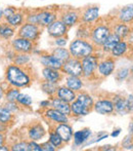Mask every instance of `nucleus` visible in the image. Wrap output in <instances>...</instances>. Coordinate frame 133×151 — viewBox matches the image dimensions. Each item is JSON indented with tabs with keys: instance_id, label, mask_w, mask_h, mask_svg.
I'll return each instance as SVG.
<instances>
[{
	"instance_id": "nucleus-27",
	"label": "nucleus",
	"mask_w": 133,
	"mask_h": 151,
	"mask_svg": "<svg viewBox=\"0 0 133 151\" xmlns=\"http://www.w3.org/2000/svg\"><path fill=\"white\" fill-rule=\"evenodd\" d=\"M16 34V29L11 27L6 21L0 23V38L8 40L12 38Z\"/></svg>"
},
{
	"instance_id": "nucleus-30",
	"label": "nucleus",
	"mask_w": 133,
	"mask_h": 151,
	"mask_svg": "<svg viewBox=\"0 0 133 151\" xmlns=\"http://www.w3.org/2000/svg\"><path fill=\"white\" fill-rule=\"evenodd\" d=\"M113 32L116 35L119 36L121 39H125L126 37L130 35V28L128 25H126L125 23H121L117 24L113 29Z\"/></svg>"
},
{
	"instance_id": "nucleus-31",
	"label": "nucleus",
	"mask_w": 133,
	"mask_h": 151,
	"mask_svg": "<svg viewBox=\"0 0 133 151\" xmlns=\"http://www.w3.org/2000/svg\"><path fill=\"white\" fill-rule=\"evenodd\" d=\"M76 99L79 100V101L81 102L87 109H89L90 111L93 109V105H94L93 98H92L90 95H88L87 93H81V91H79V93H77Z\"/></svg>"
},
{
	"instance_id": "nucleus-22",
	"label": "nucleus",
	"mask_w": 133,
	"mask_h": 151,
	"mask_svg": "<svg viewBox=\"0 0 133 151\" xmlns=\"http://www.w3.org/2000/svg\"><path fill=\"white\" fill-rule=\"evenodd\" d=\"M83 80L79 76H70L67 75L66 77V86L69 88H71L72 91H76V93H79L83 88Z\"/></svg>"
},
{
	"instance_id": "nucleus-5",
	"label": "nucleus",
	"mask_w": 133,
	"mask_h": 151,
	"mask_svg": "<svg viewBox=\"0 0 133 151\" xmlns=\"http://www.w3.org/2000/svg\"><path fill=\"white\" fill-rule=\"evenodd\" d=\"M60 71L64 74H67V75L70 76H79V77H82V64H81V60L76 58H71L69 60L65 61L63 63V67L60 69Z\"/></svg>"
},
{
	"instance_id": "nucleus-28",
	"label": "nucleus",
	"mask_w": 133,
	"mask_h": 151,
	"mask_svg": "<svg viewBox=\"0 0 133 151\" xmlns=\"http://www.w3.org/2000/svg\"><path fill=\"white\" fill-rule=\"evenodd\" d=\"M128 50V43L123 40H120L115 46H114L113 50L110 52V54L112 55L113 58H120V57L124 56V55L127 52Z\"/></svg>"
},
{
	"instance_id": "nucleus-8",
	"label": "nucleus",
	"mask_w": 133,
	"mask_h": 151,
	"mask_svg": "<svg viewBox=\"0 0 133 151\" xmlns=\"http://www.w3.org/2000/svg\"><path fill=\"white\" fill-rule=\"evenodd\" d=\"M46 29H47L48 35L53 38H58L66 35L69 30V27L66 26V24L62 20H55L53 23L48 25Z\"/></svg>"
},
{
	"instance_id": "nucleus-56",
	"label": "nucleus",
	"mask_w": 133,
	"mask_h": 151,
	"mask_svg": "<svg viewBox=\"0 0 133 151\" xmlns=\"http://www.w3.org/2000/svg\"><path fill=\"white\" fill-rule=\"evenodd\" d=\"M130 70H131V72H132V73H133V66H132V67H131V69H130Z\"/></svg>"
},
{
	"instance_id": "nucleus-13",
	"label": "nucleus",
	"mask_w": 133,
	"mask_h": 151,
	"mask_svg": "<svg viewBox=\"0 0 133 151\" xmlns=\"http://www.w3.org/2000/svg\"><path fill=\"white\" fill-rule=\"evenodd\" d=\"M54 131L60 136L62 140L64 141V143H70L73 140V129L70 124H68V122L65 123H58L54 127Z\"/></svg>"
},
{
	"instance_id": "nucleus-41",
	"label": "nucleus",
	"mask_w": 133,
	"mask_h": 151,
	"mask_svg": "<svg viewBox=\"0 0 133 151\" xmlns=\"http://www.w3.org/2000/svg\"><path fill=\"white\" fill-rule=\"evenodd\" d=\"M10 150H14V151H28V142H26V141L18 142V143L11 145Z\"/></svg>"
},
{
	"instance_id": "nucleus-35",
	"label": "nucleus",
	"mask_w": 133,
	"mask_h": 151,
	"mask_svg": "<svg viewBox=\"0 0 133 151\" xmlns=\"http://www.w3.org/2000/svg\"><path fill=\"white\" fill-rule=\"evenodd\" d=\"M12 60H14V64L23 67V66H26L27 64H29L31 58H30V55L29 54H22V52H18V54L14 55V57L12 58Z\"/></svg>"
},
{
	"instance_id": "nucleus-37",
	"label": "nucleus",
	"mask_w": 133,
	"mask_h": 151,
	"mask_svg": "<svg viewBox=\"0 0 133 151\" xmlns=\"http://www.w3.org/2000/svg\"><path fill=\"white\" fill-rule=\"evenodd\" d=\"M48 141H49L55 148H60L63 146V144H64V141L62 140L60 136L58 135L54 129L49 133V140H48Z\"/></svg>"
},
{
	"instance_id": "nucleus-36",
	"label": "nucleus",
	"mask_w": 133,
	"mask_h": 151,
	"mask_svg": "<svg viewBox=\"0 0 133 151\" xmlns=\"http://www.w3.org/2000/svg\"><path fill=\"white\" fill-rule=\"evenodd\" d=\"M16 103L20 106H23V107H30L33 103V100H32V98L29 95H27V93H20V95L16 98Z\"/></svg>"
},
{
	"instance_id": "nucleus-32",
	"label": "nucleus",
	"mask_w": 133,
	"mask_h": 151,
	"mask_svg": "<svg viewBox=\"0 0 133 151\" xmlns=\"http://www.w3.org/2000/svg\"><path fill=\"white\" fill-rule=\"evenodd\" d=\"M51 55H53L56 59L62 61L63 63L71 58V54H70L69 50H68V48H65V47H60V46H58L56 48H54V50L51 52Z\"/></svg>"
},
{
	"instance_id": "nucleus-10",
	"label": "nucleus",
	"mask_w": 133,
	"mask_h": 151,
	"mask_svg": "<svg viewBox=\"0 0 133 151\" xmlns=\"http://www.w3.org/2000/svg\"><path fill=\"white\" fill-rule=\"evenodd\" d=\"M93 110L98 114L109 115V114H112L115 111V108H114V103L112 100L101 99V100H98V101L94 102Z\"/></svg>"
},
{
	"instance_id": "nucleus-48",
	"label": "nucleus",
	"mask_w": 133,
	"mask_h": 151,
	"mask_svg": "<svg viewBox=\"0 0 133 151\" xmlns=\"http://www.w3.org/2000/svg\"><path fill=\"white\" fill-rule=\"evenodd\" d=\"M40 107L41 108H48L50 107V101L49 100H46V101H41L40 102Z\"/></svg>"
},
{
	"instance_id": "nucleus-50",
	"label": "nucleus",
	"mask_w": 133,
	"mask_h": 151,
	"mask_svg": "<svg viewBox=\"0 0 133 151\" xmlns=\"http://www.w3.org/2000/svg\"><path fill=\"white\" fill-rule=\"evenodd\" d=\"M4 142H5V137L2 133H0V145H3Z\"/></svg>"
},
{
	"instance_id": "nucleus-43",
	"label": "nucleus",
	"mask_w": 133,
	"mask_h": 151,
	"mask_svg": "<svg viewBox=\"0 0 133 151\" xmlns=\"http://www.w3.org/2000/svg\"><path fill=\"white\" fill-rule=\"evenodd\" d=\"M28 151H42L40 144L37 143V141H31L28 142Z\"/></svg>"
},
{
	"instance_id": "nucleus-54",
	"label": "nucleus",
	"mask_w": 133,
	"mask_h": 151,
	"mask_svg": "<svg viewBox=\"0 0 133 151\" xmlns=\"http://www.w3.org/2000/svg\"><path fill=\"white\" fill-rule=\"evenodd\" d=\"M129 132H130V135L133 136V121L130 123V125H129Z\"/></svg>"
},
{
	"instance_id": "nucleus-44",
	"label": "nucleus",
	"mask_w": 133,
	"mask_h": 151,
	"mask_svg": "<svg viewBox=\"0 0 133 151\" xmlns=\"http://www.w3.org/2000/svg\"><path fill=\"white\" fill-rule=\"evenodd\" d=\"M40 146H41V149H42V151H54V150L56 149V148L54 147V146L52 145V144L50 143L49 141L44 142V143H42Z\"/></svg>"
},
{
	"instance_id": "nucleus-4",
	"label": "nucleus",
	"mask_w": 133,
	"mask_h": 151,
	"mask_svg": "<svg viewBox=\"0 0 133 151\" xmlns=\"http://www.w3.org/2000/svg\"><path fill=\"white\" fill-rule=\"evenodd\" d=\"M41 34V29L40 26L36 24H31V23H25L20 27L18 31V36L24 37L26 39H29L33 42H36Z\"/></svg>"
},
{
	"instance_id": "nucleus-40",
	"label": "nucleus",
	"mask_w": 133,
	"mask_h": 151,
	"mask_svg": "<svg viewBox=\"0 0 133 151\" xmlns=\"http://www.w3.org/2000/svg\"><path fill=\"white\" fill-rule=\"evenodd\" d=\"M2 106H4V107L6 108L7 110H9L11 113H16V112L20 110V105H18V103L16 102H9V101H6L5 103L3 104Z\"/></svg>"
},
{
	"instance_id": "nucleus-47",
	"label": "nucleus",
	"mask_w": 133,
	"mask_h": 151,
	"mask_svg": "<svg viewBox=\"0 0 133 151\" xmlns=\"http://www.w3.org/2000/svg\"><path fill=\"white\" fill-rule=\"evenodd\" d=\"M16 12V9L14 7H12V6H7L5 9H3V18L4 19L7 18L8 16H10V14H12Z\"/></svg>"
},
{
	"instance_id": "nucleus-21",
	"label": "nucleus",
	"mask_w": 133,
	"mask_h": 151,
	"mask_svg": "<svg viewBox=\"0 0 133 151\" xmlns=\"http://www.w3.org/2000/svg\"><path fill=\"white\" fill-rule=\"evenodd\" d=\"M71 112L72 115L76 116V117H79V116H85L87 114H89L90 110L87 109L79 100H74L71 104Z\"/></svg>"
},
{
	"instance_id": "nucleus-42",
	"label": "nucleus",
	"mask_w": 133,
	"mask_h": 151,
	"mask_svg": "<svg viewBox=\"0 0 133 151\" xmlns=\"http://www.w3.org/2000/svg\"><path fill=\"white\" fill-rule=\"evenodd\" d=\"M122 145L125 149H132L133 148V136L128 135L125 137V139L122 142Z\"/></svg>"
},
{
	"instance_id": "nucleus-7",
	"label": "nucleus",
	"mask_w": 133,
	"mask_h": 151,
	"mask_svg": "<svg viewBox=\"0 0 133 151\" xmlns=\"http://www.w3.org/2000/svg\"><path fill=\"white\" fill-rule=\"evenodd\" d=\"M11 47L14 52H22V54H30L34 50L35 45L34 42L29 39H26L24 37L18 36L16 38L11 40L10 42Z\"/></svg>"
},
{
	"instance_id": "nucleus-6",
	"label": "nucleus",
	"mask_w": 133,
	"mask_h": 151,
	"mask_svg": "<svg viewBox=\"0 0 133 151\" xmlns=\"http://www.w3.org/2000/svg\"><path fill=\"white\" fill-rule=\"evenodd\" d=\"M112 33V30L107 25H96L91 30V42L96 46H101L107 36Z\"/></svg>"
},
{
	"instance_id": "nucleus-33",
	"label": "nucleus",
	"mask_w": 133,
	"mask_h": 151,
	"mask_svg": "<svg viewBox=\"0 0 133 151\" xmlns=\"http://www.w3.org/2000/svg\"><path fill=\"white\" fill-rule=\"evenodd\" d=\"M58 83H53V82H49V81H44L42 82L41 84V88L46 95H48L50 98L54 97L56 93V91H58Z\"/></svg>"
},
{
	"instance_id": "nucleus-9",
	"label": "nucleus",
	"mask_w": 133,
	"mask_h": 151,
	"mask_svg": "<svg viewBox=\"0 0 133 151\" xmlns=\"http://www.w3.org/2000/svg\"><path fill=\"white\" fill-rule=\"evenodd\" d=\"M116 68V62L113 59V57L105 58L103 60L98 61L97 65V73L102 77H107L112 75L115 71Z\"/></svg>"
},
{
	"instance_id": "nucleus-14",
	"label": "nucleus",
	"mask_w": 133,
	"mask_h": 151,
	"mask_svg": "<svg viewBox=\"0 0 133 151\" xmlns=\"http://www.w3.org/2000/svg\"><path fill=\"white\" fill-rule=\"evenodd\" d=\"M50 107L58 110V111L64 113L65 115H67V116L72 115L71 105H70V103H68V102L64 101V100L60 99V98H58L56 96L52 97L51 100H50Z\"/></svg>"
},
{
	"instance_id": "nucleus-16",
	"label": "nucleus",
	"mask_w": 133,
	"mask_h": 151,
	"mask_svg": "<svg viewBox=\"0 0 133 151\" xmlns=\"http://www.w3.org/2000/svg\"><path fill=\"white\" fill-rule=\"evenodd\" d=\"M98 18H100V6L97 5L89 6L82 14V21L85 24L94 23Z\"/></svg>"
},
{
	"instance_id": "nucleus-20",
	"label": "nucleus",
	"mask_w": 133,
	"mask_h": 151,
	"mask_svg": "<svg viewBox=\"0 0 133 151\" xmlns=\"http://www.w3.org/2000/svg\"><path fill=\"white\" fill-rule=\"evenodd\" d=\"M60 20L66 24V26L70 27H73L79 22L80 20V14L77 10H74V9H71V10H67L65 12L64 14H62V18Z\"/></svg>"
},
{
	"instance_id": "nucleus-19",
	"label": "nucleus",
	"mask_w": 133,
	"mask_h": 151,
	"mask_svg": "<svg viewBox=\"0 0 133 151\" xmlns=\"http://www.w3.org/2000/svg\"><path fill=\"white\" fill-rule=\"evenodd\" d=\"M55 96L60 99L64 100V101L68 102V103L71 104L74 100H76V97H77V93L74 91H72L71 88H69L66 86H58V91H56Z\"/></svg>"
},
{
	"instance_id": "nucleus-1",
	"label": "nucleus",
	"mask_w": 133,
	"mask_h": 151,
	"mask_svg": "<svg viewBox=\"0 0 133 151\" xmlns=\"http://www.w3.org/2000/svg\"><path fill=\"white\" fill-rule=\"evenodd\" d=\"M5 79L10 86H14L18 88H27L32 82L28 72L16 64H11L6 67Z\"/></svg>"
},
{
	"instance_id": "nucleus-34",
	"label": "nucleus",
	"mask_w": 133,
	"mask_h": 151,
	"mask_svg": "<svg viewBox=\"0 0 133 151\" xmlns=\"http://www.w3.org/2000/svg\"><path fill=\"white\" fill-rule=\"evenodd\" d=\"M12 120H14V113L6 109L4 106H1L0 107V123L8 124Z\"/></svg>"
},
{
	"instance_id": "nucleus-46",
	"label": "nucleus",
	"mask_w": 133,
	"mask_h": 151,
	"mask_svg": "<svg viewBox=\"0 0 133 151\" xmlns=\"http://www.w3.org/2000/svg\"><path fill=\"white\" fill-rule=\"evenodd\" d=\"M126 106L128 112H133V96L130 95L126 98Z\"/></svg>"
},
{
	"instance_id": "nucleus-53",
	"label": "nucleus",
	"mask_w": 133,
	"mask_h": 151,
	"mask_svg": "<svg viewBox=\"0 0 133 151\" xmlns=\"http://www.w3.org/2000/svg\"><path fill=\"white\" fill-rule=\"evenodd\" d=\"M9 149H10V148L6 147L4 144H3V145H0V151H8Z\"/></svg>"
},
{
	"instance_id": "nucleus-45",
	"label": "nucleus",
	"mask_w": 133,
	"mask_h": 151,
	"mask_svg": "<svg viewBox=\"0 0 133 151\" xmlns=\"http://www.w3.org/2000/svg\"><path fill=\"white\" fill-rule=\"evenodd\" d=\"M67 37H65V36H62V37H58L55 38V40H54V43H55V45L58 46H60V47H65L67 44Z\"/></svg>"
},
{
	"instance_id": "nucleus-39",
	"label": "nucleus",
	"mask_w": 133,
	"mask_h": 151,
	"mask_svg": "<svg viewBox=\"0 0 133 151\" xmlns=\"http://www.w3.org/2000/svg\"><path fill=\"white\" fill-rule=\"evenodd\" d=\"M129 72H130V69H128V68H121V69L118 70L117 73H116V78H117L119 81H123V80H125L126 78L128 77Z\"/></svg>"
},
{
	"instance_id": "nucleus-29",
	"label": "nucleus",
	"mask_w": 133,
	"mask_h": 151,
	"mask_svg": "<svg viewBox=\"0 0 133 151\" xmlns=\"http://www.w3.org/2000/svg\"><path fill=\"white\" fill-rule=\"evenodd\" d=\"M114 103V108H115V111H117L120 114H126L128 113L127 111V106H126V99L120 97V96H116L114 98V100H112Z\"/></svg>"
},
{
	"instance_id": "nucleus-38",
	"label": "nucleus",
	"mask_w": 133,
	"mask_h": 151,
	"mask_svg": "<svg viewBox=\"0 0 133 151\" xmlns=\"http://www.w3.org/2000/svg\"><path fill=\"white\" fill-rule=\"evenodd\" d=\"M18 95H20V90H18V88L11 86V88H9L7 91H5V96H4V98H5L6 101L16 102Z\"/></svg>"
},
{
	"instance_id": "nucleus-52",
	"label": "nucleus",
	"mask_w": 133,
	"mask_h": 151,
	"mask_svg": "<svg viewBox=\"0 0 133 151\" xmlns=\"http://www.w3.org/2000/svg\"><path fill=\"white\" fill-rule=\"evenodd\" d=\"M120 133H121V129H116V132L112 133V137H118Z\"/></svg>"
},
{
	"instance_id": "nucleus-17",
	"label": "nucleus",
	"mask_w": 133,
	"mask_h": 151,
	"mask_svg": "<svg viewBox=\"0 0 133 151\" xmlns=\"http://www.w3.org/2000/svg\"><path fill=\"white\" fill-rule=\"evenodd\" d=\"M42 75H43V78L46 81L53 82V83H58L63 78V74L60 72V70L53 69V68H48V67L43 68Z\"/></svg>"
},
{
	"instance_id": "nucleus-26",
	"label": "nucleus",
	"mask_w": 133,
	"mask_h": 151,
	"mask_svg": "<svg viewBox=\"0 0 133 151\" xmlns=\"http://www.w3.org/2000/svg\"><path fill=\"white\" fill-rule=\"evenodd\" d=\"M4 21H6L11 27L16 28V27H21L23 24H24L25 16L22 14V12H16L12 14H10V16H8L7 18L4 19Z\"/></svg>"
},
{
	"instance_id": "nucleus-25",
	"label": "nucleus",
	"mask_w": 133,
	"mask_h": 151,
	"mask_svg": "<svg viewBox=\"0 0 133 151\" xmlns=\"http://www.w3.org/2000/svg\"><path fill=\"white\" fill-rule=\"evenodd\" d=\"M120 40H122L121 38H120L118 35H116L114 32H112V33L107 36V39L105 40V42L102 43V45H101L102 52H110L114 48V46H115L116 44L120 41Z\"/></svg>"
},
{
	"instance_id": "nucleus-24",
	"label": "nucleus",
	"mask_w": 133,
	"mask_h": 151,
	"mask_svg": "<svg viewBox=\"0 0 133 151\" xmlns=\"http://www.w3.org/2000/svg\"><path fill=\"white\" fill-rule=\"evenodd\" d=\"M91 136V129H83L77 131L73 134V139L74 143L76 146H80L84 144L88 140V138Z\"/></svg>"
},
{
	"instance_id": "nucleus-51",
	"label": "nucleus",
	"mask_w": 133,
	"mask_h": 151,
	"mask_svg": "<svg viewBox=\"0 0 133 151\" xmlns=\"http://www.w3.org/2000/svg\"><path fill=\"white\" fill-rule=\"evenodd\" d=\"M6 129V124H3V123H0V133H4Z\"/></svg>"
},
{
	"instance_id": "nucleus-2",
	"label": "nucleus",
	"mask_w": 133,
	"mask_h": 151,
	"mask_svg": "<svg viewBox=\"0 0 133 151\" xmlns=\"http://www.w3.org/2000/svg\"><path fill=\"white\" fill-rule=\"evenodd\" d=\"M69 52L71 57L82 60L85 57L93 55L95 52V45L92 42L87 41L86 39L77 38L70 43Z\"/></svg>"
},
{
	"instance_id": "nucleus-55",
	"label": "nucleus",
	"mask_w": 133,
	"mask_h": 151,
	"mask_svg": "<svg viewBox=\"0 0 133 151\" xmlns=\"http://www.w3.org/2000/svg\"><path fill=\"white\" fill-rule=\"evenodd\" d=\"M2 19H3V9L0 8V21H1Z\"/></svg>"
},
{
	"instance_id": "nucleus-49",
	"label": "nucleus",
	"mask_w": 133,
	"mask_h": 151,
	"mask_svg": "<svg viewBox=\"0 0 133 151\" xmlns=\"http://www.w3.org/2000/svg\"><path fill=\"white\" fill-rule=\"evenodd\" d=\"M4 96H5V90H4V88H2L1 86H0V101L3 99Z\"/></svg>"
},
{
	"instance_id": "nucleus-12",
	"label": "nucleus",
	"mask_w": 133,
	"mask_h": 151,
	"mask_svg": "<svg viewBox=\"0 0 133 151\" xmlns=\"http://www.w3.org/2000/svg\"><path fill=\"white\" fill-rule=\"evenodd\" d=\"M44 116L49 121H52L54 123H65L69 122V116L65 115L64 113L60 112L58 110L54 109L52 107H48L44 111Z\"/></svg>"
},
{
	"instance_id": "nucleus-11",
	"label": "nucleus",
	"mask_w": 133,
	"mask_h": 151,
	"mask_svg": "<svg viewBox=\"0 0 133 151\" xmlns=\"http://www.w3.org/2000/svg\"><path fill=\"white\" fill-rule=\"evenodd\" d=\"M37 25L41 27H47L56 20V14L51 10H40L36 12Z\"/></svg>"
},
{
	"instance_id": "nucleus-18",
	"label": "nucleus",
	"mask_w": 133,
	"mask_h": 151,
	"mask_svg": "<svg viewBox=\"0 0 133 151\" xmlns=\"http://www.w3.org/2000/svg\"><path fill=\"white\" fill-rule=\"evenodd\" d=\"M46 131L41 123H34L28 129V137L33 141H39L45 136Z\"/></svg>"
},
{
	"instance_id": "nucleus-15",
	"label": "nucleus",
	"mask_w": 133,
	"mask_h": 151,
	"mask_svg": "<svg viewBox=\"0 0 133 151\" xmlns=\"http://www.w3.org/2000/svg\"><path fill=\"white\" fill-rule=\"evenodd\" d=\"M40 63L44 66V67L48 68H53V69L60 70L63 67V62L56 59L53 55L51 54H44L40 56Z\"/></svg>"
},
{
	"instance_id": "nucleus-23",
	"label": "nucleus",
	"mask_w": 133,
	"mask_h": 151,
	"mask_svg": "<svg viewBox=\"0 0 133 151\" xmlns=\"http://www.w3.org/2000/svg\"><path fill=\"white\" fill-rule=\"evenodd\" d=\"M118 19L121 23H130L133 21V4H128L120 9Z\"/></svg>"
},
{
	"instance_id": "nucleus-3",
	"label": "nucleus",
	"mask_w": 133,
	"mask_h": 151,
	"mask_svg": "<svg viewBox=\"0 0 133 151\" xmlns=\"http://www.w3.org/2000/svg\"><path fill=\"white\" fill-rule=\"evenodd\" d=\"M98 57L95 55H90L88 57H85L81 60L82 64V77L84 78H91L97 71L98 65Z\"/></svg>"
}]
</instances>
